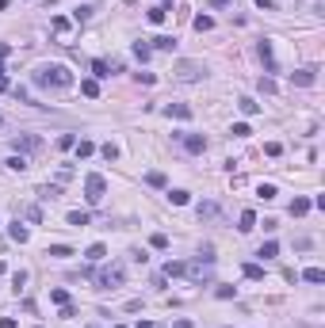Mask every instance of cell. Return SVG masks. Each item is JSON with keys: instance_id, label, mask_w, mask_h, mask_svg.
I'll list each match as a JSON object with an SVG mask.
<instances>
[{"instance_id": "6da1fadb", "label": "cell", "mask_w": 325, "mask_h": 328, "mask_svg": "<svg viewBox=\"0 0 325 328\" xmlns=\"http://www.w3.org/2000/svg\"><path fill=\"white\" fill-rule=\"evenodd\" d=\"M35 84L39 88H69L73 84V73L65 65H39L35 69Z\"/></svg>"}, {"instance_id": "7a4b0ae2", "label": "cell", "mask_w": 325, "mask_h": 328, "mask_svg": "<svg viewBox=\"0 0 325 328\" xmlns=\"http://www.w3.org/2000/svg\"><path fill=\"white\" fill-rule=\"evenodd\" d=\"M122 279H126V271H122L119 263H107V267H100V271H96L100 290H119V286H122Z\"/></svg>"}, {"instance_id": "3957f363", "label": "cell", "mask_w": 325, "mask_h": 328, "mask_svg": "<svg viewBox=\"0 0 325 328\" xmlns=\"http://www.w3.org/2000/svg\"><path fill=\"white\" fill-rule=\"evenodd\" d=\"M104 195H107V180L100 176V172H92L88 180H84V199H88L92 206H100V202H104Z\"/></svg>"}, {"instance_id": "277c9868", "label": "cell", "mask_w": 325, "mask_h": 328, "mask_svg": "<svg viewBox=\"0 0 325 328\" xmlns=\"http://www.w3.org/2000/svg\"><path fill=\"white\" fill-rule=\"evenodd\" d=\"M203 73H207V65H203V61H176L172 76H176V80H188V84H192V80H203Z\"/></svg>"}, {"instance_id": "5b68a950", "label": "cell", "mask_w": 325, "mask_h": 328, "mask_svg": "<svg viewBox=\"0 0 325 328\" xmlns=\"http://www.w3.org/2000/svg\"><path fill=\"white\" fill-rule=\"evenodd\" d=\"M184 275L192 283H210V263L207 259H195V263H184Z\"/></svg>"}, {"instance_id": "8992f818", "label": "cell", "mask_w": 325, "mask_h": 328, "mask_svg": "<svg viewBox=\"0 0 325 328\" xmlns=\"http://www.w3.org/2000/svg\"><path fill=\"white\" fill-rule=\"evenodd\" d=\"M256 54H260V61H264V73H280V65H276V50H272V42H260L256 46Z\"/></svg>"}, {"instance_id": "52a82bcc", "label": "cell", "mask_w": 325, "mask_h": 328, "mask_svg": "<svg viewBox=\"0 0 325 328\" xmlns=\"http://www.w3.org/2000/svg\"><path fill=\"white\" fill-rule=\"evenodd\" d=\"M122 65L119 61H104V57H96L92 61V73H96V80H104V76H111V73H119Z\"/></svg>"}, {"instance_id": "ba28073f", "label": "cell", "mask_w": 325, "mask_h": 328, "mask_svg": "<svg viewBox=\"0 0 325 328\" xmlns=\"http://www.w3.org/2000/svg\"><path fill=\"white\" fill-rule=\"evenodd\" d=\"M180 142H184L188 153H203V149H207V138H203V134H180Z\"/></svg>"}, {"instance_id": "9c48e42d", "label": "cell", "mask_w": 325, "mask_h": 328, "mask_svg": "<svg viewBox=\"0 0 325 328\" xmlns=\"http://www.w3.org/2000/svg\"><path fill=\"white\" fill-rule=\"evenodd\" d=\"M291 80H295L298 88H314L318 84V69H298V73H291Z\"/></svg>"}, {"instance_id": "30bf717a", "label": "cell", "mask_w": 325, "mask_h": 328, "mask_svg": "<svg viewBox=\"0 0 325 328\" xmlns=\"http://www.w3.org/2000/svg\"><path fill=\"white\" fill-rule=\"evenodd\" d=\"M69 27H73V19H65V15H54L50 19V31L54 35H69Z\"/></svg>"}, {"instance_id": "8fae6325", "label": "cell", "mask_w": 325, "mask_h": 328, "mask_svg": "<svg viewBox=\"0 0 325 328\" xmlns=\"http://www.w3.org/2000/svg\"><path fill=\"white\" fill-rule=\"evenodd\" d=\"M39 145H42L39 134H23V138H15V149H39Z\"/></svg>"}, {"instance_id": "7c38bea8", "label": "cell", "mask_w": 325, "mask_h": 328, "mask_svg": "<svg viewBox=\"0 0 325 328\" xmlns=\"http://www.w3.org/2000/svg\"><path fill=\"white\" fill-rule=\"evenodd\" d=\"M8 233H12V241H15V244H27V241H31L27 225H19V221H12V229H8Z\"/></svg>"}, {"instance_id": "4fadbf2b", "label": "cell", "mask_w": 325, "mask_h": 328, "mask_svg": "<svg viewBox=\"0 0 325 328\" xmlns=\"http://www.w3.org/2000/svg\"><path fill=\"white\" fill-rule=\"evenodd\" d=\"M237 221H241V233H252V229H256V214H252V210H241V218H237Z\"/></svg>"}, {"instance_id": "5bb4252c", "label": "cell", "mask_w": 325, "mask_h": 328, "mask_svg": "<svg viewBox=\"0 0 325 328\" xmlns=\"http://www.w3.org/2000/svg\"><path fill=\"white\" fill-rule=\"evenodd\" d=\"M168 12H172L168 4H157V8H149V23H164V19H168Z\"/></svg>"}, {"instance_id": "9a60e30c", "label": "cell", "mask_w": 325, "mask_h": 328, "mask_svg": "<svg viewBox=\"0 0 325 328\" xmlns=\"http://www.w3.org/2000/svg\"><path fill=\"white\" fill-rule=\"evenodd\" d=\"M153 50H164V54H168V50H176V38H172V35H157V38H153Z\"/></svg>"}, {"instance_id": "2e32d148", "label": "cell", "mask_w": 325, "mask_h": 328, "mask_svg": "<svg viewBox=\"0 0 325 328\" xmlns=\"http://www.w3.org/2000/svg\"><path fill=\"white\" fill-rule=\"evenodd\" d=\"M164 114H176V118H192V107H188V103H168V107H164Z\"/></svg>"}, {"instance_id": "e0dca14e", "label": "cell", "mask_w": 325, "mask_h": 328, "mask_svg": "<svg viewBox=\"0 0 325 328\" xmlns=\"http://www.w3.org/2000/svg\"><path fill=\"white\" fill-rule=\"evenodd\" d=\"M237 107H241V114H249V118H252V114H260V103L249 100V96H245V100H237Z\"/></svg>"}, {"instance_id": "ac0fdd59", "label": "cell", "mask_w": 325, "mask_h": 328, "mask_svg": "<svg viewBox=\"0 0 325 328\" xmlns=\"http://www.w3.org/2000/svg\"><path fill=\"white\" fill-rule=\"evenodd\" d=\"M46 256H54V259H69V256H73V248H69V244H50V252H46Z\"/></svg>"}, {"instance_id": "d6986e66", "label": "cell", "mask_w": 325, "mask_h": 328, "mask_svg": "<svg viewBox=\"0 0 325 328\" xmlns=\"http://www.w3.org/2000/svg\"><path fill=\"white\" fill-rule=\"evenodd\" d=\"M81 92H84L88 100H96V96H100V80H96V76H92V80H81Z\"/></svg>"}, {"instance_id": "ffe728a7", "label": "cell", "mask_w": 325, "mask_h": 328, "mask_svg": "<svg viewBox=\"0 0 325 328\" xmlns=\"http://www.w3.org/2000/svg\"><path fill=\"white\" fill-rule=\"evenodd\" d=\"M256 256H260V259H272V256H280V244H276V241H264Z\"/></svg>"}, {"instance_id": "44dd1931", "label": "cell", "mask_w": 325, "mask_h": 328, "mask_svg": "<svg viewBox=\"0 0 325 328\" xmlns=\"http://www.w3.org/2000/svg\"><path fill=\"white\" fill-rule=\"evenodd\" d=\"M168 202H172V206H188V202H192V195H188V191H168Z\"/></svg>"}, {"instance_id": "7402d4cb", "label": "cell", "mask_w": 325, "mask_h": 328, "mask_svg": "<svg viewBox=\"0 0 325 328\" xmlns=\"http://www.w3.org/2000/svg\"><path fill=\"white\" fill-rule=\"evenodd\" d=\"M310 206H314L310 199H295V202H291V214H295V218H302V214H310Z\"/></svg>"}, {"instance_id": "603a6c76", "label": "cell", "mask_w": 325, "mask_h": 328, "mask_svg": "<svg viewBox=\"0 0 325 328\" xmlns=\"http://www.w3.org/2000/svg\"><path fill=\"white\" fill-rule=\"evenodd\" d=\"M245 279L260 283V279H264V267H260V263H245Z\"/></svg>"}, {"instance_id": "cb8c5ba5", "label": "cell", "mask_w": 325, "mask_h": 328, "mask_svg": "<svg viewBox=\"0 0 325 328\" xmlns=\"http://www.w3.org/2000/svg\"><path fill=\"white\" fill-rule=\"evenodd\" d=\"M69 225L84 229V225H88V214H84V210H69Z\"/></svg>"}, {"instance_id": "d4e9b609", "label": "cell", "mask_w": 325, "mask_h": 328, "mask_svg": "<svg viewBox=\"0 0 325 328\" xmlns=\"http://www.w3.org/2000/svg\"><path fill=\"white\" fill-rule=\"evenodd\" d=\"M302 279H306V283H325V271H322V267H306Z\"/></svg>"}, {"instance_id": "484cf974", "label": "cell", "mask_w": 325, "mask_h": 328, "mask_svg": "<svg viewBox=\"0 0 325 328\" xmlns=\"http://www.w3.org/2000/svg\"><path fill=\"white\" fill-rule=\"evenodd\" d=\"M192 23H195V31H199V35H203V31H210V27H214V19H210V15H195Z\"/></svg>"}, {"instance_id": "4316f807", "label": "cell", "mask_w": 325, "mask_h": 328, "mask_svg": "<svg viewBox=\"0 0 325 328\" xmlns=\"http://www.w3.org/2000/svg\"><path fill=\"white\" fill-rule=\"evenodd\" d=\"M84 256H88L92 263H100V259L107 256V248H104V244H92V248H88V252H84Z\"/></svg>"}, {"instance_id": "83f0119b", "label": "cell", "mask_w": 325, "mask_h": 328, "mask_svg": "<svg viewBox=\"0 0 325 328\" xmlns=\"http://www.w3.org/2000/svg\"><path fill=\"white\" fill-rule=\"evenodd\" d=\"M256 195H260V199H276L280 191H276V183H260V187H256Z\"/></svg>"}, {"instance_id": "f1b7e54d", "label": "cell", "mask_w": 325, "mask_h": 328, "mask_svg": "<svg viewBox=\"0 0 325 328\" xmlns=\"http://www.w3.org/2000/svg\"><path fill=\"white\" fill-rule=\"evenodd\" d=\"M176 275H184V263H172V259H168V263H164V279H176Z\"/></svg>"}, {"instance_id": "f546056e", "label": "cell", "mask_w": 325, "mask_h": 328, "mask_svg": "<svg viewBox=\"0 0 325 328\" xmlns=\"http://www.w3.org/2000/svg\"><path fill=\"white\" fill-rule=\"evenodd\" d=\"M73 149H77V157H92V153H96V145H92V142H77Z\"/></svg>"}, {"instance_id": "4dcf8cb0", "label": "cell", "mask_w": 325, "mask_h": 328, "mask_svg": "<svg viewBox=\"0 0 325 328\" xmlns=\"http://www.w3.org/2000/svg\"><path fill=\"white\" fill-rule=\"evenodd\" d=\"M149 244H153L157 252H164V248H168V237H164V233H153V237H149Z\"/></svg>"}, {"instance_id": "1f68e13d", "label": "cell", "mask_w": 325, "mask_h": 328, "mask_svg": "<svg viewBox=\"0 0 325 328\" xmlns=\"http://www.w3.org/2000/svg\"><path fill=\"white\" fill-rule=\"evenodd\" d=\"M50 301H58V305H69V290H50Z\"/></svg>"}, {"instance_id": "d6a6232c", "label": "cell", "mask_w": 325, "mask_h": 328, "mask_svg": "<svg viewBox=\"0 0 325 328\" xmlns=\"http://www.w3.org/2000/svg\"><path fill=\"white\" fill-rule=\"evenodd\" d=\"M149 54H153V50H149L146 42H134V57H138V61H149Z\"/></svg>"}, {"instance_id": "836d02e7", "label": "cell", "mask_w": 325, "mask_h": 328, "mask_svg": "<svg viewBox=\"0 0 325 328\" xmlns=\"http://www.w3.org/2000/svg\"><path fill=\"white\" fill-rule=\"evenodd\" d=\"M146 183L149 187H164V172H146Z\"/></svg>"}, {"instance_id": "e575fe53", "label": "cell", "mask_w": 325, "mask_h": 328, "mask_svg": "<svg viewBox=\"0 0 325 328\" xmlns=\"http://www.w3.org/2000/svg\"><path fill=\"white\" fill-rule=\"evenodd\" d=\"M88 15H92V8L84 4V8H77V12H73V23H88Z\"/></svg>"}, {"instance_id": "d590c367", "label": "cell", "mask_w": 325, "mask_h": 328, "mask_svg": "<svg viewBox=\"0 0 325 328\" xmlns=\"http://www.w3.org/2000/svg\"><path fill=\"white\" fill-rule=\"evenodd\" d=\"M77 145V134H61L58 138V149H73Z\"/></svg>"}, {"instance_id": "8d00e7d4", "label": "cell", "mask_w": 325, "mask_h": 328, "mask_svg": "<svg viewBox=\"0 0 325 328\" xmlns=\"http://www.w3.org/2000/svg\"><path fill=\"white\" fill-rule=\"evenodd\" d=\"M8 168H12V172H23V168H27V160L15 153V157H8Z\"/></svg>"}, {"instance_id": "74e56055", "label": "cell", "mask_w": 325, "mask_h": 328, "mask_svg": "<svg viewBox=\"0 0 325 328\" xmlns=\"http://www.w3.org/2000/svg\"><path fill=\"white\" fill-rule=\"evenodd\" d=\"M39 195H42V199H58L61 187H58V183H54V187H39Z\"/></svg>"}, {"instance_id": "f35d334b", "label": "cell", "mask_w": 325, "mask_h": 328, "mask_svg": "<svg viewBox=\"0 0 325 328\" xmlns=\"http://www.w3.org/2000/svg\"><path fill=\"white\" fill-rule=\"evenodd\" d=\"M218 214V206H214V202H203V206H199V218H214Z\"/></svg>"}, {"instance_id": "ab89813d", "label": "cell", "mask_w": 325, "mask_h": 328, "mask_svg": "<svg viewBox=\"0 0 325 328\" xmlns=\"http://www.w3.org/2000/svg\"><path fill=\"white\" fill-rule=\"evenodd\" d=\"M23 283H27V271H15V275H12V286H15V294L23 290Z\"/></svg>"}, {"instance_id": "60d3db41", "label": "cell", "mask_w": 325, "mask_h": 328, "mask_svg": "<svg viewBox=\"0 0 325 328\" xmlns=\"http://www.w3.org/2000/svg\"><path fill=\"white\" fill-rule=\"evenodd\" d=\"M134 80H138V84H157V76H153V73H134Z\"/></svg>"}, {"instance_id": "b9f144b4", "label": "cell", "mask_w": 325, "mask_h": 328, "mask_svg": "<svg viewBox=\"0 0 325 328\" xmlns=\"http://www.w3.org/2000/svg\"><path fill=\"white\" fill-rule=\"evenodd\" d=\"M214 294H218V298L226 301V298H234V294H237V286H218V290H214Z\"/></svg>"}, {"instance_id": "7bdbcfd3", "label": "cell", "mask_w": 325, "mask_h": 328, "mask_svg": "<svg viewBox=\"0 0 325 328\" xmlns=\"http://www.w3.org/2000/svg\"><path fill=\"white\" fill-rule=\"evenodd\" d=\"M264 153H268V157H280L283 145H280V142H268V145H264Z\"/></svg>"}, {"instance_id": "ee69618b", "label": "cell", "mask_w": 325, "mask_h": 328, "mask_svg": "<svg viewBox=\"0 0 325 328\" xmlns=\"http://www.w3.org/2000/svg\"><path fill=\"white\" fill-rule=\"evenodd\" d=\"M260 92H268V96H272V92H276V80H272V76H260Z\"/></svg>"}, {"instance_id": "f6af8a7d", "label": "cell", "mask_w": 325, "mask_h": 328, "mask_svg": "<svg viewBox=\"0 0 325 328\" xmlns=\"http://www.w3.org/2000/svg\"><path fill=\"white\" fill-rule=\"evenodd\" d=\"M100 153H104V157H107V160H119V149H115V145H111V142H107V145H104V149H100Z\"/></svg>"}, {"instance_id": "bcb514c9", "label": "cell", "mask_w": 325, "mask_h": 328, "mask_svg": "<svg viewBox=\"0 0 325 328\" xmlns=\"http://www.w3.org/2000/svg\"><path fill=\"white\" fill-rule=\"evenodd\" d=\"M77 317V309H73V301H69V305H61V321H73Z\"/></svg>"}, {"instance_id": "7dc6e473", "label": "cell", "mask_w": 325, "mask_h": 328, "mask_svg": "<svg viewBox=\"0 0 325 328\" xmlns=\"http://www.w3.org/2000/svg\"><path fill=\"white\" fill-rule=\"evenodd\" d=\"M249 134H252V130L245 126V122H237V126H234V138H249Z\"/></svg>"}, {"instance_id": "c3c4849f", "label": "cell", "mask_w": 325, "mask_h": 328, "mask_svg": "<svg viewBox=\"0 0 325 328\" xmlns=\"http://www.w3.org/2000/svg\"><path fill=\"white\" fill-rule=\"evenodd\" d=\"M0 92H8V76H4V65H0Z\"/></svg>"}, {"instance_id": "681fc988", "label": "cell", "mask_w": 325, "mask_h": 328, "mask_svg": "<svg viewBox=\"0 0 325 328\" xmlns=\"http://www.w3.org/2000/svg\"><path fill=\"white\" fill-rule=\"evenodd\" d=\"M8 54H12V46H8V42H0V61H4Z\"/></svg>"}, {"instance_id": "f907efd6", "label": "cell", "mask_w": 325, "mask_h": 328, "mask_svg": "<svg viewBox=\"0 0 325 328\" xmlns=\"http://www.w3.org/2000/svg\"><path fill=\"white\" fill-rule=\"evenodd\" d=\"M0 328H15V321L12 317H0Z\"/></svg>"}, {"instance_id": "816d5d0a", "label": "cell", "mask_w": 325, "mask_h": 328, "mask_svg": "<svg viewBox=\"0 0 325 328\" xmlns=\"http://www.w3.org/2000/svg\"><path fill=\"white\" fill-rule=\"evenodd\" d=\"M172 328H192V321H188V317H180V321H176Z\"/></svg>"}, {"instance_id": "f5cc1de1", "label": "cell", "mask_w": 325, "mask_h": 328, "mask_svg": "<svg viewBox=\"0 0 325 328\" xmlns=\"http://www.w3.org/2000/svg\"><path fill=\"white\" fill-rule=\"evenodd\" d=\"M272 4H276V0H256V8H272Z\"/></svg>"}, {"instance_id": "db71d44e", "label": "cell", "mask_w": 325, "mask_h": 328, "mask_svg": "<svg viewBox=\"0 0 325 328\" xmlns=\"http://www.w3.org/2000/svg\"><path fill=\"white\" fill-rule=\"evenodd\" d=\"M138 328H153V321H142V325H138Z\"/></svg>"}, {"instance_id": "11a10c76", "label": "cell", "mask_w": 325, "mask_h": 328, "mask_svg": "<svg viewBox=\"0 0 325 328\" xmlns=\"http://www.w3.org/2000/svg\"><path fill=\"white\" fill-rule=\"evenodd\" d=\"M210 4H214V8H222V4H226V0H210Z\"/></svg>"}, {"instance_id": "9f6ffc18", "label": "cell", "mask_w": 325, "mask_h": 328, "mask_svg": "<svg viewBox=\"0 0 325 328\" xmlns=\"http://www.w3.org/2000/svg\"><path fill=\"white\" fill-rule=\"evenodd\" d=\"M0 275H4V259H0Z\"/></svg>"}, {"instance_id": "6f0895ef", "label": "cell", "mask_w": 325, "mask_h": 328, "mask_svg": "<svg viewBox=\"0 0 325 328\" xmlns=\"http://www.w3.org/2000/svg\"><path fill=\"white\" fill-rule=\"evenodd\" d=\"M0 126H4V118H0Z\"/></svg>"}]
</instances>
